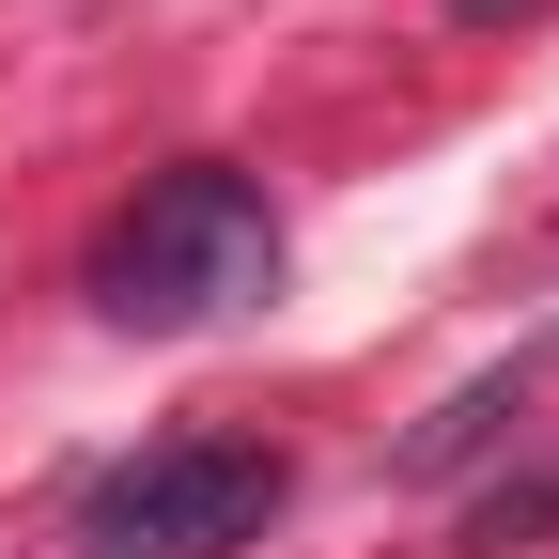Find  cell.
<instances>
[{
    "mask_svg": "<svg viewBox=\"0 0 559 559\" xmlns=\"http://www.w3.org/2000/svg\"><path fill=\"white\" fill-rule=\"evenodd\" d=\"M280 498H296V466L249 451V436H156L79 481V559H234L280 528Z\"/></svg>",
    "mask_w": 559,
    "mask_h": 559,
    "instance_id": "cell-2",
    "label": "cell"
},
{
    "mask_svg": "<svg viewBox=\"0 0 559 559\" xmlns=\"http://www.w3.org/2000/svg\"><path fill=\"white\" fill-rule=\"evenodd\" d=\"M544 358H559V342H528V358H513V373H481V389H466L451 419H419V436H404V481H451L466 451H498V436H513V404L544 389Z\"/></svg>",
    "mask_w": 559,
    "mask_h": 559,
    "instance_id": "cell-3",
    "label": "cell"
},
{
    "mask_svg": "<svg viewBox=\"0 0 559 559\" xmlns=\"http://www.w3.org/2000/svg\"><path fill=\"white\" fill-rule=\"evenodd\" d=\"M249 296H280V202H264L234 156L156 171V187L94 234V311H109L124 342H187V326H218V311H249Z\"/></svg>",
    "mask_w": 559,
    "mask_h": 559,
    "instance_id": "cell-1",
    "label": "cell"
},
{
    "mask_svg": "<svg viewBox=\"0 0 559 559\" xmlns=\"http://www.w3.org/2000/svg\"><path fill=\"white\" fill-rule=\"evenodd\" d=\"M544 528H559V466H544V481H513V498H481V528H466V544H544Z\"/></svg>",
    "mask_w": 559,
    "mask_h": 559,
    "instance_id": "cell-4",
    "label": "cell"
}]
</instances>
